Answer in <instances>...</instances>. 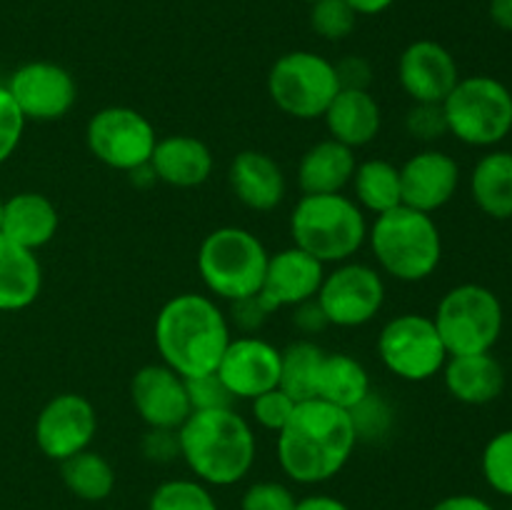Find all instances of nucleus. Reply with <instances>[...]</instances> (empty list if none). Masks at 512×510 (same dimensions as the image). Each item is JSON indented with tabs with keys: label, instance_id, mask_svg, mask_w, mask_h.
<instances>
[{
	"label": "nucleus",
	"instance_id": "obj_1",
	"mask_svg": "<svg viewBox=\"0 0 512 510\" xmlns=\"http://www.w3.org/2000/svg\"><path fill=\"white\" fill-rule=\"evenodd\" d=\"M355 445L358 435L348 410L313 398L295 405L288 425L278 433V460L290 480L318 485L348 465Z\"/></svg>",
	"mask_w": 512,
	"mask_h": 510
},
{
	"label": "nucleus",
	"instance_id": "obj_2",
	"mask_svg": "<svg viewBox=\"0 0 512 510\" xmlns=\"http://www.w3.org/2000/svg\"><path fill=\"white\" fill-rule=\"evenodd\" d=\"M230 338L228 318L208 295H175L155 318V348L183 378L215 373Z\"/></svg>",
	"mask_w": 512,
	"mask_h": 510
},
{
	"label": "nucleus",
	"instance_id": "obj_3",
	"mask_svg": "<svg viewBox=\"0 0 512 510\" xmlns=\"http://www.w3.org/2000/svg\"><path fill=\"white\" fill-rule=\"evenodd\" d=\"M180 458L195 480L215 488L240 483L258 453L255 433L233 408L193 410L178 428Z\"/></svg>",
	"mask_w": 512,
	"mask_h": 510
},
{
	"label": "nucleus",
	"instance_id": "obj_4",
	"mask_svg": "<svg viewBox=\"0 0 512 510\" xmlns=\"http://www.w3.org/2000/svg\"><path fill=\"white\" fill-rule=\"evenodd\" d=\"M368 240L380 268L403 283L430 278L443 258V238L433 215L408 205L375 215Z\"/></svg>",
	"mask_w": 512,
	"mask_h": 510
},
{
	"label": "nucleus",
	"instance_id": "obj_5",
	"mask_svg": "<svg viewBox=\"0 0 512 510\" xmlns=\"http://www.w3.org/2000/svg\"><path fill=\"white\" fill-rule=\"evenodd\" d=\"M293 245L320 263H345L368 240L365 213L343 193L303 195L290 213Z\"/></svg>",
	"mask_w": 512,
	"mask_h": 510
},
{
	"label": "nucleus",
	"instance_id": "obj_6",
	"mask_svg": "<svg viewBox=\"0 0 512 510\" xmlns=\"http://www.w3.org/2000/svg\"><path fill=\"white\" fill-rule=\"evenodd\" d=\"M268 258L270 253L258 235L238 225H223L200 243L198 273L210 293L233 303L258 293Z\"/></svg>",
	"mask_w": 512,
	"mask_h": 510
},
{
	"label": "nucleus",
	"instance_id": "obj_7",
	"mask_svg": "<svg viewBox=\"0 0 512 510\" xmlns=\"http://www.w3.org/2000/svg\"><path fill=\"white\" fill-rule=\"evenodd\" d=\"M448 133L473 148H490L512 130V93L490 75L460 78L443 100Z\"/></svg>",
	"mask_w": 512,
	"mask_h": 510
},
{
	"label": "nucleus",
	"instance_id": "obj_8",
	"mask_svg": "<svg viewBox=\"0 0 512 510\" xmlns=\"http://www.w3.org/2000/svg\"><path fill=\"white\" fill-rule=\"evenodd\" d=\"M433 323L448 355L490 353L503 333V303L485 285H455L438 303Z\"/></svg>",
	"mask_w": 512,
	"mask_h": 510
},
{
	"label": "nucleus",
	"instance_id": "obj_9",
	"mask_svg": "<svg viewBox=\"0 0 512 510\" xmlns=\"http://www.w3.org/2000/svg\"><path fill=\"white\" fill-rule=\"evenodd\" d=\"M340 93L335 63L313 50L280 55L268 73V95L275 108L298 120L323 118Z\"/></svg>",
	"mask_w": 512,
	"mask_h": 510
},
{
	"label": "nucleus",
	"instance_id": "obj_10",
	"mask_svg": "<svg viewBox=\"0 0 512 510\" xmlns=\"http://www.w3.org/2000/svg\"><path fill=\"white\" fill-rule=\"evenodd\" d=\"M378 355L400 380L423 383L443 370L450 358L433 318L420 313L395 315L378 335Z\"/></svg>",
	"mask_w": 512,
	"mask_h": 510
},
{
	"label": "nucleus",
	"instance_id": "obj_11",
	"mask_svg": "<svg viewBox=\"0 0 512 510\" xmlns=\"http://www.w3.org/2000/svg\"><path fill=\"white\" fill-rule=\"evenodd\" d=\"M85 143L103 165L133 173L135 168L150 163L158 133L140 110L128 105H110L88 120Z\"/></svg>",
	"mask_w": 512,
	"mask_h": 510
},
{
	"label": "nucleus",
	"instance_id": "obj_12",
	"mask_svg": "<svg viewBox=\"0 0 512 510\" xmlns=\"http://www.w3.org/2000/svg\"><path fill=\"white\" fill-rule=\"evenodd\" d=\"M318 303L330 325L360 328L380 313L385 303L383 275L365 263H338L325 273L318 290Z\"/></svg>",
	"mask_w": 512,
	"mask_h": 510
},
{
	"label": "nucleus",
	"instance_id": "obj_13",
	"mask_svg": "<svg viewBox=\"0 0 512 510\" xmlns=\"http://www.w3.org/2000/svg\"><path fill=\"white\" fill-rule=\"evenodd\" d=\"M98 433L95 405L80 393H60L43 405L35 418V443L50 460H68L70 455L88 450Z\"/></svg>",
	"mask_w": 512,
	"mask_h": 510
},
{
	"label": "nucleus",
	"instance_id": "obj_14",
	"mask_svg": "<svg viewBox=\"0 0 512 510\" xmlns=\"http://www.w3.org/2000/svg\"><path fill=\"white\" fill-rule=\"evenodd\" d=\"M5 88L10 90L25 120H38V123L65 118L78 100V85L73 75L63 65L48 60L20 65L10 75Z\"/></svg>",
	"mask_w": 512,
	"mask_h": 510
},
{
	"label": "nucleus",
	"instance_id": "obj_15",
	"mask_svg": "<svg viewBox=\"0 0 512 510\" xmlns=\"http://www.w3.org/2000/svg\"><path fill=\"white\" fill-rule=\"evenodd\" d=\"M130 400L148 428L178 430L193 413L183 375L165 363L143 365L130 380Z\"/></svg>",
	"mask_w": 512,
	"mask_h": 510
},
{
	"label": "nucleus",
	"instance_id": "obj_16",
	"mask_svg": "<svg viewBox=\"0 0 512 510\" xmlns=\"http://www.w3.org/2000/svg\"><path fill=\"white\" fill-rule=\"evenodd\" d=\"M215 373L228 385L235 400H253L265 390L278 388L280 350L258 335L230 338Z\"/></svg>",
	"mask_w": 512,
	"mask_h": 510
},
{
	"label": "nucleus",
	"instance_id": "obj_17",
	"mask_svg": "<svg viewBox=\"0 0 512 510\" xmlns=\"http://www.w3.org/2000/svg\"><path fill=\"white\" fill-rule=\"evenodd\" d=\"M398 80L413 103H443L458 85V63L445 45L415 40L398 60Z\"/></svg>",
	"mask_w": 512,
	"mask_h": 510
},
{
	"label": "nucleus",
	"instance_id": "obj_18",
	"mask_svg": "<svg viewBox=\"0 0 512 510\" xmlns=\"http://www.w3.org/2000/svg\"><path fill=\"white\" fill-rule=\"evenodd\" d=\"M460 183V168L455 158L443 150H423L405 160L400 168L403 205L433 215L453 200Z\"/></svg>",
	"mask_w": 512,
	"mask_h": 510
},
{
	"label": "nucleus",
	"instance_id": "obj_19",
	"mask_svg": "<svg viewBox=\"0 0 512 510\" xmlns=\"http://www.w3.org/2000/svg\"><path fill=\"white\" fill-rule=\"evenodd\" d=\"M323 278L325 265L293 245V248L270 255L258 293L273 310L295 308L318 295Z\"/></svg>",
	"mask_w": 512,
	"mask_h": 510
},
{
	"label": "nucleus",
	"instance_id": "obj_20",
	"mask_svg": "<svg viewBox=\"0 0 512 510\" xmlns=\"http://www.w3.org/2000/svg\"><path fill=\"white\" fill-rule=\"evenodd\" d=\"M228 183L235 198L255 213L275 210L288 193L283 168L260 150H243L235 155L228 170Z\"/></svg>",
	"mask_w": 512,
	"mask_h": 510
},
{
	"label": "nucleus",
	"instance_id": "obj_21",
	"mask_svg": "<svg viewBox=\"0 0 512 510\" xmlns=\"http://www.w3.org/2000/svg\"><path fill=\"white\" fill-rule=\"evenodd\" d=\"M150 168L165 185L198 188L213 173V153L195 135H168L155 143Z\"/></svg>",
	"mask_w": 512,
	"mask_h": 510
},
{
	"label": "nucleus",
	"instance_id": "obj_22",
	"mask_svg": "<svg viewBox=\"0 0 512 510\" xmlns=\"http://www.w3.org/2000/svg\"><path fill=\"white\" fill-rule=\"evenodd\" d=\"M323 120L330 138L355 150L370 145L378 138L383 113H380L378 100L370 95V90L340 88V93L325 110Z\"/></svg>",
	"mask_w": 512,
	"mask_h": 510
},
{
	"label": "nucleus",
	"instance_id": "obj_23",
	"mask_svg": "<svg viewBox=\"0 0 512 510\" xmlns=\"http://www.w3.org/2000/svg\"><path fill=\"white\" fill-rule=\"evenodd\" d=\"M445 388L465 405H488L505 388V370L490 353L450 355L443 365Z\"/></svg>",
	"mask_w": 512,
	"mask_h": 510
},
{
	"label": "nucleus",
	"instance_id": "obj_24",
	"mask_svg": "<svg viewBox=\"0 0 512 510\" xmlns=\"http://www.w3.org/2000/svg\"><path fill=\"white\" fill-rule=\"evenodd\" d=\"M355 150L338 140L328 138L310 145L298 163V185L303 195L343 193L345 185L353 180Z\"/></svg>",
	"mask_w": 512,
	"mask_h": 510
},
{
	"label": "nucleus",
	"instance_id": "obj_25",
	"mask_svg": "<svg viewBox=\"0 0 512 510\" xmlns=\"http://www.w3.org/2000/svg\"><path fill=\"white\" fill-rule=\"evenodd\" d=\"M58 225L60 218L53 200L40 193H18L5 200L0 235L35 253L55 238Z\"/></svg>",
	"mask_w": 512,
	"mask_h": 510
},
{
	"label": "nucleus",
	"instance_id": "obj_26",
	"mask_svg": "<svg viewBox=\"0 0 512 510\" xmlns=\"http://www.w3.org/2000/svg\"><path fill=\"white\" fill-rule=\"evenodd\" d=\"M43 270L33 250L0 235V310H23L38 300Z\"/></svg>",
	"mask_w": 512,
	"mask_h": 510
},
{
	"label": "nucleus",
	"instance_id": "obj_27",
	"mask_svg": "<svg viewBox=\"0 0 512 510\" xmlns=\"http://www.w3.org/2000/svg\"><path fill=\"white\" fill-rule=\"evenodd\" d=\"M373 390L370 375L360 360L348 353H325L315 380V398L335 408L350 410Z\"/></svg>",
	"mask_w": 512,
	"mask_h": 510
},
{
	"label": "nucleus",
	"instance_id": "obj_28",
	"mask_svg": "<svg viewBox=\"0 0 512 510\" xmlns=\"http://www.w3.org/2000/svg\"><path fill=\"white\" fill-rule=\"evenodd\" d=\"M473 200L495 220L512 218V153L493 150L483 155L470 175Z\"/></svg>",
	"mask_w": 512,
	"mask_h": 510
},
{
	"label": "nucleus",
	"instance_id": "obj_29",
	"mask_svg": "<svg viewBox=\"0 0 512 510\" xmlns=\"http://www.w3.org/2000/svg\"><path fill=\"white\" fill-rule=\"evenodd\" d=\"M355 203L363 210L380 215L403 205V190H400V168L390 160L370 158L358 163L353 175Z\"/></svg>",
	"mask_w": 512,
	"mask_h": 510
},
{
	"label": "nucleus",
	"instance_id": "obj_30",
	"mask_svg": "<svg viewBox=\"0 0 512 510\" xmlns=\"http://www.w3.org/2000/svg\"><path fill=\"white\" fill-rule=\"evenodd\" d=\"M325 358V350L315 340L300 338L280 350V380L278 388L295 403L315 398V380H318L320 363Z\"/></svg>",
	"mask_w": 512,
	"mask_h": 510
},
{
	"label": "nucleus",
	"instance_id": "obj_31",
	"mask_svg": "<svg viewBox=\"0 0 512 510\" xmlns=\"http://www.w3.org/2000/svg\"><path fill=\"white\" fill-rule=\"evenodd\" d=\"M60 478L65 488L80 500L100 503L108 498L115 488V470L108 460L95 450H80L60 463Z\"/></svg>",
	"mask_w": 512,
	"mask_h": 510
},
{
	"label": "nucleus",
	"instance_id": "obj_32",
	"mask_svg": "<svg viewBox=\"0 0 512 510\" xmlns=\"http://www.w3.org/2000/svg\"><path fill=\"white\" fill-rule=\"evenodd\" d=\"M148 510H220L210 488L200 480L175 478L165 480L153 490Z\"/></svg>",
	"mask_w": 512,
	"mask_h": 510
},
{
	"label": "nucleus",
	"instance_id": "obj_33",
	"mask_svg": "<svg viewBox=\"0 0 512 510\" xmlns=\"http://www.w3.org/2000/svg\"><path fill=\"white\" fill-rule=\"evenodd\" d=\"M483 475L495 493L512 498V428L500 430L483 450Z\"/></svg>",
	"mask_w": 512,
	"mask_h": 510
},
{
	"label": "nucleus",
	"instance_id": "obj_34",
	"mask_svg": "<svg viewBox=\"0 0 512 510\" xmlns=\"http://www.w3.org/2000/svg\"><path fill=\"white\" fill-rule=\"evenodd\" d=\"M355 10L345 0H315L310 25L325 40H343L355 30Z\"/></svg>",
	"mask_w": 512,
	"mask_h": 510
},
{
	"label": "nucleus",
	"instance_id": "obj_35",
	"mask_svg": "<svg viewBox=\"0 0 512 510\" xmlns=\"http://www.w3.org/2000/svg\"><path fill=\"white\" fill-rule=\"evenodd\" d=\"M348 413L350 420H353L358 443L360 440H380L383 435H388L390 425H393V410H390V405L375 390H370Z\"/></svg>",
	"mask_w": 512,
	"mask_h": 510
},
{
	"label": "nucleus",
	"instance_id": "obj_36",
	"mask_svg": "<svg viewBox=\"0 0 512 510\" xmlns=\"http://www.w3.org/2000/svg\"><path fill=\"white\" fill-rule=\"evenodd\" d=\"M185 388H188L190 408L193 410H225L233 408L235 403V395L230 393L228 385L220 380L218 373L185 378Z\"/></svg>",
	"mask_w": 512,
	"mask_h": 510
},
{
	"label": "nucleus",
	"instance_id": "obj_37",
	"mask_svg": "<svg viewBox=\"0 0 512 510\" xmlns=\"http://www.w3.org/2000/svg\"><path fill=\"white\" fill-rule=\"evenodd\" d=\"M253 418L260 428L265 430H273V433H280V430L288 425L290 415L295 410V400L290 395H285L280 388L273 390H265V393L255 395L253 400Z\"/></svg>",
	"mask_w": 512,
	"mask_h": 510
},
{
	"label": "nucleus",
	"instance_id": "obj_38",
	"mask_svg": "<svg viewBox=\"0 0 512 510\" xmlns=\"http://www.w3.org/2000/svg\"><path fill=\"white\" fill-rule=\"evenodd\" d=\"M298 498L293 490L275 480H260L243 493L240 510H295Z\"/></svg>",
	"mask_w": 512,
	"mask_h": 510
},
{
	"label": "nucleus",
	"instance_id": "obj_39",
	"mask_svg": "<svg viewBox=\"0 0 512 510\" xmlns=\"http://www.w3.org/2000/svg\"><path fill=\"white\" fill-rule=\"evenodd\" d=\"M405 130H408V135L425 140V143L443 138L448 133L443 103H415L405 115Z\"/></svg>",
	"mask_w": 512,
	"mask_h": 510
},
{
	"label": "nucleus",
	"instance_id": "obj_40",
	"mask_svg": "<svg viewBox=\"0 0 512 510\" xmlns=\"http://www.w3.org/2000/svg\"><path fill=\"white\" fill-rule=\"evenodd\" d=\"M25 130V115L20 113L18 103L13 100L10 90L0 85V163L18 150L20 138Z\"/></svg>",
	"mask_w": 512,
	"mask_h": 510
},
{
	"label": "nucleus",
	"instance_id": "obj_41",
	"mask_svg": "<svg viewBox=\"0 0 512 510\" xmlns=\"http://www.w3.org/2000/svg\"><path fill=\"white\" fill-rule=\"evenodd\" d=\"M273 313L275 310L265 303L263 295L260 293L248 295V298L233 300V308H230L233 323L243 330V335L258 333V330L265 325V320H268Z\"/></svg>",
	"mask_w": 512,
	"mask_h": 510
},
{
	"label": "nucleus",
	"instance_id": "obj_42",
	"mask_svg": "<svg viewBox=\"0 0 512 510\" xmlns=\"http://www.w3.org/2000/svg\"><path fill=\"white\" fill-rule=\"evenodd\" d=\"M140 450L150 463H173L175 458H180L178 430L148 428L140 440Z\"/></svg>",
	"mask_w": 512,
	"mask_h": 510
},
{
	"label": "nucleus",
	"instance_id": "obj_43",
	"mask_svg": "<svg viewBox=\"0 0 512 510\" xmlns=\"http://www.w3.org/2000/svg\"><path fill=\"white\" fill-rule=\"evenodd\" d=\"M335 73H338L340 88L350 90H368L370 80H373V70H370V63L360 55H350V58L335 63Z\"/></svg>",
	"mask_w": 512,
	"mask_h": 510
},
{
	"label": "nucleus",
	"instance_id": "obj_44",
	"mask_svg": "<svg viewBox=\"0 0 512 510\" xmlns=\"http://www.w3.org/2000/svg\"><path fill=\"white\" fill-rule=\"evenodd\" d=\"M293 323L295 328L300 330L303 335H315V333H323L328 328V318H325L323 308H320L318 298H310L305 303L295 305L293 308Z\"/></svg>",
	"mask_w": 512,
	"mask_h": 510
},
{
	"label": "nucleus",
	"instance_id": "obj_45",
	"mask_svg": "<svg viewBox=\"0 0 512 510\" xmlns=\"http://www.w3.org/2000/svg\"><path fill=\"white\" fill-rule=\"evenodd\" d=\"M430 510H495L488 500L478 498V495H448V498L438 500Z\"/></svg>",
	"mask_w": 512,
	"mask_h": 510
},
{
	"label": "nucleus",
	"instance_id": "obj_46",
	"mask_svg": "<svg viewBox=\"0 0 512 510\" xmlns=\"http://www.w3.org/2000/svg\"><path fill=\"white\" fill-rule=\"evenodd\" d=\"M295 510H350L343 500L333 498V495H308V498L298 500Z\"/></svg>",
	"mask_w": 512,
	"mask_h": 510
},
{
	"label": "nucleus",
	"instance_id": "obj_47",
	"mask_svg": "<svg viewBox=\"0 0 512 510\" xmlns=\"http://www.w3.org/2000/svg\"><path fill=\"white\" fill-rule=\"evenodd\" d=\"M490 18L498 28L512 33V0H490Z\"/></svg>",
	"mask_w": 512,
	"mask_h": 510
},
{
	"label": "nucleus",
	"instance_id": "obj_48",
	"mask_svg": "<svg viewBox=\"0 0 512 510\" xmlns=\"http://www.w3.org/2000/svg\"><path fill=\"white\" fill-rule=\"evenodd\" d=\"M350 8L355 10V15H380L395 3V0H345Z\"/></svg>",
	"mask_w": 512,
	"mask_h": 510
},
{
	"label": "nucleus",
	"instance_id": "obj_49",
	"mask_svg": "<svg viewBox=\"0 0 512 510\" xmlns=\"http://www.w3.org/2000/svg\"><path fill=\"white\" fill-rule=\"evenodd\" d=\"M3 210H5V200L0 198V230H3Z\"/></svg>",
	"mask_w": 512,
	"mask_h": 510
},
{
	"label": "nucleus",
	"instance_id": "obj_50",
	"mask_svg": "<svg viewBox=\"0 0 512 510\" xmlns=\"http://www.w3.org/2000/svg\"><path fill=\"white\" fill-rule=\"evenodd\" d=\"M300 3H310V5H313V3H315V0H300Z\"/></svg>",
	"mask_w": 512,
	"mask_h": 510
}]
</instances>
